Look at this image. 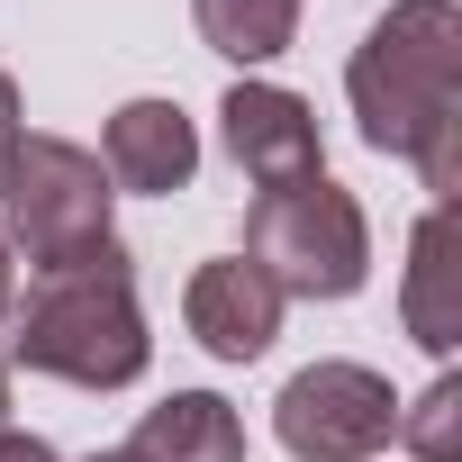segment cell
<instances>
[{
    "label": "cell",
    "instance_id": "9c48e42d",
    "mask_svg": "<svg viewBox=\"0 0 462 462\" xmlns=\"http://www.w3.org/2000/svg\"><path fill=\"white\" fill-rule=\"evenodd\" d=\"M127 453L136 462H245V417L226 408L217 390H172L163 408L136 417Z\"/></svg>",
    "mask_w": 462,
    "mask_h": 462
},
{
    "label": "cell",
    "instance_id": "277c9868",
    "mask_svg": "<svg viewBox=\"0 0 462 462\" xmlns=\"http://www.w3.org/2000/svg\"><path fill=\"white\" fill-rule=\"evenodd\" d=\"M109 199L118 190H109V172H100L91 145H73V136H19L10 172H0V236L28 254V273L73 263V254H91V245L118 236Z\"/></svg>",
    "mask_w": 462,
    "mask_h": 462
},
{
    "label": "cell",
    "instance_id": "9a60e30c",
    "mask_svg": "<svg viewBox=\"0 0 462 462\" xmlns=\"http://www.w3.org/2000/svg\"><path fill=\"white\" fill-rule=\"evenodd\" d=\"M10 309H19V245L0 236V327H10Z\"/></svg>",
    "mask_w": 462,
    "mask_h": 462
},
{
    "label": "cell",
    "instance_id": "5b68a950",
    "mask_svg": "<svg viewBox=\"0 0 462 462\" xmlns=\"http://www.w3.org/2000/svg\"><path fill=\"white\" fill-rule=\"evenodd\" d=\"M399 426V390L372 363H309L273 399V435L291 462H372Z\"/></svg>",
    "mask_w": 462,
    "mask_h": 462
},
{
    "label": "cell",
    "instance_id": "8992f818",
    "mask_svg": "<svg viewBox=\"0 0 462 462\" xmlns=\"http://www.w3.org/2000/svg\"><path fill=\"white\" fill-rule=\"evenodd\" d=\"M217 145L254 190H291V181H318L327 172V145H318V109L282 82H236L217 100Z\"/></svg>",
    "mask_w": 462,
    "mask_h": 462
},
{
    "label": "cell",
    "instance_id": "2e32d148",
    "mask_svg": "<svg viewBox=\"0 0 462 462\" xmlns=\"http://www.w3.org/2000/svg\"><path fill=\"white\" fill-rule=\"evenodd\" d=\"M0 435H10V372H0Z\"/></svg>",
    "mask_w": 462,
    "mask_h": 462
},
{
    "label": "cell",
    "instance_id": "52a82bcc",
    "mask_svg": "<svg viewBox=\"0 0 462 462\" xmlns=\"http://www.w3.org/2000/svg\"><path fill=\"white\" fill-rule=\"evenodd\" d=\"M282 291L245 263V254H217V263H199L190 273V291H181V327L199 336V354H217V363H263L273 354V336H282Z\"/></svg>",
    "mask_w": 462,
    "mask_h": 462
},
{
    "label": "cell",
    "instance_id": "ba28073f",
    "mask_svg": "<svg viewBox=\"0 0 462 462\" xmlns=\"http://www.w3.org/2000/svg\"><path fill=\"white\" fill-rule=\"evenodd\" d=\"M100 172H109V190L172 199V190H190V172H199V127L181 118V100H127V109H109Z\"/></svg>",
    "mask_w": 462,
    "mask_h": 462
},
{
    "label": "cell",
    "instance_id": "30bf717a",
    "mask_svg": "<svg viewBox=\"0 0 462 462\" xmlns=\"http://www.w3.org/2000/svg\"><path fill=\"white\" fill-rule=\"evenodd\" d=\"M399 318L408 336L444 363L462 345V309H453V208H426L417 236H408V291H399Z\"/></svg>",
    "mask_w": 462,
    "mask_h": 462
},
{
    "label": "cell",
    "instance_id": "5bb4252c",
    "mask_svg": "<svg viewBox=\"0 0 462 462\" xmlns=\"http://www.w3.org/2000/svg\"><path fill=\"white\" fill-rule=\"evenodd\" d=\"M0 462H64V453H55L46 435H19V426H10V435H0Z\"/></svg>",
    "mask_w": 462,
    "mask_h": 462
},
{
    "label": "cell",
    "instance_id": "3957f363",
    "mask_svg": "<svg viewBox=\"0 0 462 462\" xmlns=\"http://www.w3.org/2000/svg\"><path fill=\"white\" fill-rule=\"evenodd\" d=\"M245 263L282 300H354L372 282V217L327 172L291 181V190H254V208H245Z\"/></svg>",
    "mask_w": 462,
    "mask_h": 462
},
{
    "label": "cell",
    "instance_id": "8fae6325",
    "mask_svg": "<svg viewBox=\"0 0 462 462\" xmlns=\"http://www.w3.org/2000/svg\"><path fill=\"white\" fill-rule=\"evenodd\" d=\"M190 19H199V46L226 55V64H273L291 55L300 37V0H190Z\"/></svg>",
    "mask_w": 462,
    "mask_h": 462
},
{
    "label": "cell",
    "instance_id": "6da1fadb",
    "mask_svg": "<svg viewBox=\"0 0 462 462\" xmlns=\"http://www.w3.org/2000/svg\"><path fill=\"white\" fill-rule=\"evenodd\" d=\"M345 100L372 154L426 172L435 208L462 181V10L453 0H390L345 64Z\"/></svg>",
    "mask_w": 462,
    "mask_h": 462
},
{
    "label": "cell",
    "instance_id": "e0dca14e",
    "mask_svg": "<svg viewBox=\"0 0 462 462\" xmlns=\"http://www.w3.org/2000/svg\"><path fill=\"white\" fill-rule=\"evenodd\" d=\"M91 462H136V453H127V444H109V453H91Z\"/></svg>",
    "mask_w": 462,
    "mask_h": 462
},
{
    "label": "cell",
    "instance_id": "7c38bea8",
    "mask_svg": "<svg viewBox=\"0 0 462 462\" xmlns=\"http://www.w3.org/2000/svg\"><path fill=\"white\" fill-rule=\"evenodd\" d=\"M390 444H408L417 462H462V381H453V372H435L417 399H399Z\"/></svg>",
    "mask_w": 462,
    "mask_h": 462
},
{
    "label": "cell",
    "instance_id": "4fadbf2b",
    "mask_svg": "<svg viewBox=\"0 0 462 462\" xmlns=\"http://www.w3.org/2000/svg\"><path fill=\"white\" fill-rule=\"evenodd\" d=\"M19 136H28V118H19V82L0 73V172H10V154H19Z\"/></svg>",
    "mask_w": 462,
    "mask_h": 462
},
{
    "label": "cell",
    "instance_id": "7a4b0ae2",
    "mask_svg": "<svg viewBox=\"0 0 462 462\" xmlns=\"http://www.w3.org/2000/svg\"><path fill=\"white\" fill-rule=\"evenodd\" d=\"M10 363H28L46 381H73V390H127V381H145L154 336H145L136 263H127L118 236L91 245V254H73V263L28 273V291L10 309Z\"/></svg>",
    "mask_w": 462,
    "mask_h": 462
}]
</instances>
